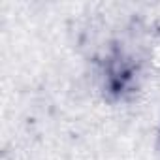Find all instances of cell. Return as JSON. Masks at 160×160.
I'll list each match as a JSON object with an SVG mask.
<instances>
[{
	"label": "cell",
	"mask_w": 160,
	"mask_h": 160,
	"mask_svg": "<svg viewBox=\"0 0 160 160\" xmlns=\"http://www.w3.org/2000/svg\"><path fill=\"white\" fill-rule=\"evenodd\" d=\"M158 138H160V132H158Z\"/></svg>",
	"instance_id": "7a4b0ae2"
},
{
	"label": "cell",
	"mask_w": 160,
	"mask_h": 160,
	"mask_svg": "<svg viewBox=\"0 0 160 160\" xmlns=\"http://www.w3.org/2000/svg\"><path fill=\"white\" fill-rule=\"evenodd\" d=\"M138 73H139V68H138V62L134 60V57L126 55L122 49H113L104 62L106 92L115 100L124 98L128 92H132L136 89Z\"/></svg>",
	"instance_id": "6da1fadb"
}]
</instances>
